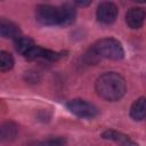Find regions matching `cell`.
<instances>
[{"label":"cell","mask_w":146,"mask_h":146,"mask_svg":"<svg viewBox=\"0 0 146 146\" xmlns=\"http://www.w3.org/2000/svg\"><path fill=\"white\" fill-rule=\"evenodd\" d=\"M35 47V43L33 42V40L29 36H21L19 39H17L15 41V48L17 50V52H19L21 55H23L24 57Z\"/></svg>","instance_id":"cell-11"},{"label":"cell","mask_w":146,"mask_h":146,"mask_svg":"<svg viewBox=\"0 0 146 146\" xmlns=\"http://www.w3.org/2000/svg\"><path fill=\"white\" fill-rule=\"evenodd\" d=\"M102 137L104 139L113 140L116 144H119L120 146H138V144H136L127 135H124L122 132H119L116 130H106L102 133Z\"/></svg>","instance_id":"cell-9"},{"label":"cell","mask_w":146,"mask_h":146,"mask_svg":"<svg viewBox=\"0 0 146 146\" xmlns=\"http://www.w3.org/2000/svg\"><path fill=\"white\" fill-rule=\"evenodd\" d=\"M35 17L43 25H58L59 23L58 8L50 5H39L35 9Z\"/></svg>","instance_id":"cell-4"},{"label":"cell","mask_w":146,"mask_h":146,"mask_svg":"<svg viewBox=\"0 0 146 146\" xmlns=\"http://www.w3.org/2000/svg\"><path fill=\"white\" fill-rule=\"evenodd\" d=\"M130 116L136 121H140L146 117V98L145 97H140L133 102V104L130 107Z\"/></svg>","instance_id":"cell-10"},{"label":"cell","mask_w":146,"mask_h":146,"mask_svg":"<svg viewBox=\"0 0 146 146\" xmlns=\"http://www.w3.org/2000/svg\"><path fill=\"white\" fill-rule=\"evenodd\" d=\"M14 66V58L7 51H0V70L2 72L9 71Z\"/></svg>","instance_id":"cell-13"},{"label":"cell","mask_w":146,"mask_h":146,"mask_svg":"<svg viewBox=\"0 0 146 146\" xmlns=\"http://www.w3.org/2000/svg\"><path fill=\"white\" fill-rule=\"evenodd\" d=\"M90 3H91L90 1H86V2H84V1H78V2H75V5L82 6V7H83V6H88V5H90Z\"/></svg>","instance_id":"cell-15"},{"label":"cell","mask_w":146,"mask_h":146,"mask_svg":"<svg viewBox=\"0 0 146 146\" xmlns=\"http://www.w3.org/2000/svg\"><path fill=\"white\" fill-rule=\"evenodd\" d=\"M64 143H65L64 139H62V138H56V139L46 140V141H43L40 146H62Z\"/></svg>","instance_id":"cell-14"},{"label":"cell","mask_w":146,"mask_h":146,"mask_svg":"<svg viewBox=\"0 0 146 146\" xmlns=\"http://www.w3.org/2000/svg\"><path fill=\"white\" fill-rule=\"evenodd\" d=\"M95 88L98 96L108 102L121 99L127 90L124 79L115 72H107L100 75L96 81Z\"/></svg>","instance_id":"cell-1"},{"label":"cell","mask_w":146,"mask_h":146,"mask_svg":"<svg viewBox=\"0 0 146 146\" xmlns=\"http://www.w3.org/2000/svg\"><path fill=\"white\" fill-rule=\"evenodd\" d=\"M146 18V11L143 8H130L125 15V23L130 29H139Z\"/></svg>","instance_id":"cell-6"},{"label":"cell","mask_w":146,"mask_h":146,"mask_svg":"<svg viewBox=\"0 0 146 146\" xmlns=\"http://www.w3.org/2000/svg\"><path fill=\"white\" fill-rule=\"evenodd\" d=\"M70 112L82 119H92L98 114V108L83 99H72L66 104Z\"/></svg>","instance_id":"cell-3"},{"label":"cell","mask_w":146,"mask_h":146,"mask_svg":"<svg viewBox=\"0 0 146 146\" xmlns=\"http://www.w3.org/2000/svg\"><path fill=\"white\" fill-rule=\"evenodd\" d=\"M91 51L96 56L113 60H119L124 56V50L122 44L117 40L112 38H105L98 40L91 47Z\"/></svg>","instance_id":"cell-2"},{"label":"cell","mask_w":146,"mask_h":146,"mask_svg":"<svg viewBox=\"0 0 146 146\" xmlns=\"http://www.w3.org/2000/svg\"><path fill=\"white\" fill-rule=\"evenodd\" d=\"M18 132V127L14 122H5L1 125V140L10 141L16 138Z\"/></svg>","instance_id":"cell-12"},{"label":"cell","mask_w":146,"mask_h":146,"mask_svg":"<svg viewBox=\"0 0 146 146\" xmlns=\"http://www.w3.org/2000/svg\"><path fill=\"white\" fill-rule=\"evenodd\" d=\"M0 34L5 39H13L15 41L22 36L19 27L15 23L7 19H1L0 22Z\"/></svg>","instance_id":"cell-7"},{"label":"cell","mask_w":146,"mask_h":146,"mask_svg":"<svg viewBox=\"0 0 146 146\" xmlns=\"http://www.w3.org/2000/svg\"><path fill=\"white\" fill-rule=\"evenodd\" d=\"M59 11V23L58 25L62 26H67L71 25L76 16V11L75 8L72 3H64L58 8Z\"/></svg>","instance_id":"cell-8"},{"label":"cell","mask_w":146,"mask_h":146,"mask_svg":"<svg viewBox=\"0 0 146 146\" xmlns=\"http://www.w3.org/2000/svg\"><path fill=\"white\" fill-rule=\"evenodd\" d=\"M117 7L113 2H102L97 8V19L103 24H112L117 17Z\"/></svg>","instance_id":"cell-5"}]
</instances>
